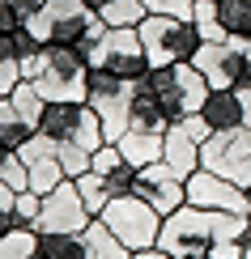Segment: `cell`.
<instances>
[{
    "instance_id": "74e56055",
    "label": "cell",
    "mask_w": 251,
    "mask_h": 259,
    "mask_svg": "<svg viewBox=\"0 0 251 259\" xmlns=\"http://www.w3.org/2000/svg\"><path fill=\"white\" fill-rule=\"evenodd\" d=\"M243 259H251V242H247V251H243Z\"/></svg>"
},
{
    "instance_id": "4fadbf2b",
    "label": "cell",
    "mask_w": 251,
    "mask_h": 259,
    "mask_svg": "<svg viewBox=\"0 0 251 259\" xmlns=\"http://www.w3.org/2000/svg\"><path fill=\"white\" fill-rule=\"evenodd\" d=\"M188 204L196 208H213V212H234V217H247V191L238 183L213 175V170H196L188 175Z\"/></svg>"
},
{
    "instance_id": "5bb4252c",
    "label": "cell",
    "mask_w": 251,
    "mask_h": 259,
    "mask_svg": "<svg viewBox=\"0 0 251 259\" xmlns=\"http://www.w3.org/2000/svg\"><path fill=\"white\" fill-rule=\"evenodd\" d=\"M209 123L200 119V115H188V119H179V123H170L166 127V149H162V161L166 166H174L183 179L196 175L200 170V145L209 140Z\"/></svg>"
},
{
    "instance_id": "2e32d148",
    "label": "cell",
    "mask_w": 251,
    "mask_h": 259,
    "mask_svg": "<svg viewBox=\"0 0 251 259\" xmlns=\"http://www.w3.org/2000/svg\"><path fill=\"white\" fill-rule=\"evenodd\" d=\"M200 119L209 123V132H234L247 123V106L238 90H209L200 106Z\"/></svg>"
},
{
    "instance_id": "9a60e30c",
    "label": "cell",
    "mask_w": 251,
    "mask_h": 259,
    "mask_svg": "<svg viewBox=\"0 0 251 259\" xmlns=\"http://www.w3.org/2000/svg\"><path fill=\"white\" fill-rule=\"evenodd\" d=\"M192 64H196V72L209 81V90H234L238 77H243L247 56L226 38V42H200V51H196Z\"/></svg>"
},
{
    "instance_id": "8fae6325",
    "label": "cell",
    "mask_w": 251,
    "mask_h": 259,
    "mask_svg": "<svg viewBox=\"0 0 251 259\" xmlns=\"http://www.w3.org/2000/svg\"><path fill=\"white\" fill-rule=\"evenodd\" d=\"M132 196L149 200L162 217H166V212L188 204V179H183L174 166H166V161H149V166L136 170V191Z\"/></svg>"
},
{
    "instance_id": "7402d4cb",
    "label": "cell",
    "mask_w": 251,
    "mask_h": 259,
    "mask_svg": "<svg viewBox=\"0 0 251 259\" xmlns=\"http://www.w3.org/2000/svg\"><path fill=\"white\" fill-rule=\"evenodd\" d=\"M43 259H85V234H39Z\"/></svg>"
},
{
    "instance_id": "e575fe53",
    "label": "cell",
    "mask_w": 251,
    "mask_h": 259,
    "mask_svg": "<svg viewBox=\"0 0 251 259\" xmlns=\"http://www.w3.org/2000/svg\"><path fill=\"white\" fill-rule=\"evenodd\" d=\"M17 225H13V208H0V238H5V234H13Z\"/></svg>"
},
{
    "instance_id": "30bf717a",
    "label": "cell",
    "mask_w": 251,
    "mask_h": 259,
    "mask_svg": "<svg viewBox=\"0 0 251 259\" xmlns=\"http://www.w3.org/2000/svg\"><path fill=\"white\" fill-rule=\"evenodd\" d=\"M90 208H85L77 179H64L56 191L43 196V212H39V230L34 234H81L90 225Z\"/></svg>"
},
{
    "instance_id": "44dd1931",
    "label": "cell",
    "mask_w": 251,
    "mask_h": 259,
    "mask_svg": "<svg viewBox=\"0 0 251 259\" xmlns=\"http://www.w3.org/2000/svg\"><path fill=\"white\" fill-rule=\"evenodd\" d=\"M85 5L102 17V26H140L145 17V0H85Z\"/></svg>"
},
{
    "instance_id": "d4e9b609",
    "label": "cell",
    "mask_w": 251,
    "mask_h": 259,
    "mask_svg": "<svg viewBox=\"0 0 251 259\" xmlns=\"http://www.w3.org/2000/svg\"><path fill=\"white\" fill-rule=\"evenodd\" d=\"M21 77V60H17V47H13V30L9 34H0V98H9V94L17 90Z\"/></svg>"
},
{
    "instance_id": "484cf974",
    "label": "cell",
    "mask_w": 251,
    "mask_h": 259,
    "mask_svg": "<svg viewBox=\"0 0 251 259\" xmlns=\"http://www.w3.org/2000/svg\"><path fill=\"white\" fill-rule=\"evenodd\" d=\"M77 191H81L85 208H90V217H102V208L111 204V187H106V179L98 175V170H85L77 179Z\"/></svg>"
},
{
    "instance_id": "277c9868",
    "label": "cell",
    "mask_w": 251,
    "mask_h": 259,
    "mask_svg": "<svg viewBox=\"0 0 251 259\" xmlns=\"http://www.w3.org/2000/svg\"><path fill=\"white\" fill-rule=\"evenodd\" d=\"M26 26L34 30V38L43 47H56V42H85V47H94V38L106 30L102 17L85 0H47Z\"/></svg>"
},
{
    "instance_id": "83f0119b",
    "label": "cell",
    "mask_w": 251,
    "mask_h": 259,
    "mask_svg": "<svg viewBox=\"0 0 251 259\" xmlns=\"http://www.w3.org/2000/svg\"><path fill=\"white\" fill-rule=\"evenodd\" d=\"M192 21H196V30L204 34V42H226V38H230L226 26H222V17H217V0H196Z\"/></svg>"
},
{
    "instance_id": "52a82bcc",
    "label": "cell",
    "mask_w": 251,
    "mask_h": 259,
    "mask_svg": "<svg viewBox=\"0 0 251 259\" xmlns=\"http://www.w3.org/2000/svg\"><path fill=\"white\" fill-rule=\"evenodd\" d=\"M90 64H98V68H106V72H115V77H124V81H145L149 77V56H145V47H140V34H136V26H106L102 34L94 38V47H90Z\"/></svg>"
},
{
    "instance_id": "f35d334b",
    "label": "cell",
    "mask_w": 251,
    "mask_h": 259,
    "mask_svg": "<svg viewBox=\"0 0 251 259\" xmlns=\"http://www.w3.org/2000/svg\"><path fill=\"white\" fill-rule=\"evenodd\" d=\"M247 225H251V221H247Z\"/></svg>"
},
{
    "instance_id": "f1b7e54d",
    "label": "cell",
    "mask_w": 251,
    "mask_h": 259,
    "mask_svg": "<svg viewBox=\"0 0 251 259\" xmlns=\"http://www.w3.org/2000/svg\"><path fill=\"white\" fill-rule=\"evenodd\" d=\"M0 259H43L39 255V234L34 230H13L0 238Z\"/></svg>"
},
{
    "instance_id": "4316f807",
    "label": "cell",
    "mask_w": 251,
    "mask_h": 259,
    "mask_svg": "<svg viewBox=\"0 0 251 259\" xmlns=\"http://www.w3.org/2000/svg\"><path fill=\"white\" fill-rule=\"evenodd\" d=\"M9 102H13V106H17V115L39 132V115H43V106H47V102H43V94L34 90V81H17V90L9 94Z\"/></svg>"
},
{
    "instance_id": "ffe728a7",
    "label": "cell",
    "mask_w": 251,
    "mask_h": 259,
    "mask_svg": "<svg viewBox=\"0 0 251 259\" xmlns=\"http://www.w3.org/2000/svg\"><path fill=\"white\" fill-rule=\"evenodd\" d=\"M81 234H85V259H132V251H128V246L106 230L102 217H94Z\"/></svg>"
},
{
    "instance_id": "1f68e13d",
    "label": "cell",
    "mask_w": 251,
    "mask_h": 259,
    "mask_svg": "<svg viewBox=\"0 0 251 259\" xmlns=\"http://www.w3.org/2000/svg\"><path fill=\"white\" fill-rule=\"evenodd\" d=\"M196 0H145V13H162V17H192Z\"/></svg>"
},
{
    "instance_id": "603a6c76",
    "label": "cell",
    "mask_w": 251,
    "mask_h": 259,
    "mask_svg": "<svg viewBox=\"0 0 251 259\" xmlns=\"http://www.w3.org/2000/svg\"><path fill=\"white\" fill-rule=\"evenodd\" d=\"M30 136H34V127H30V123L17 115V106L9 102V98H0V145H9V149H21Z\"/></svg>"
},
{
    "instance_id": "f546056e",
    "label": "cell",
    "mask_w": 251,
    "mask_h": 259,
    "mask_svg": "<svg viewBox=\"0 0 251 259\" xmlns=\"http://www.w3.org/2000/svg\"><path fill=\"white\" fill-rule=\"evenodd\" d=\"M39 212H43V196L39 191H17V200H13V225L17 230H39Z\"/></svg>"
},
{
    "instance_id": "ba28073f",
    "label": "cell",
    "mask_w": 251,
    "mask_h": 259,
    "mask_svg": "<svg viewBox=\"0 0 251 259\" xmlns=\"http://www.w3.org/2000/svg\"><path fill=\"white\" fill-rule=\"evenodd\" d=\"M106 230L115 234L128 251H145V246H158V230H162V212L149 200L140 196H115L102 208Z\"/></svg>"
},
{
    "instance_id": "8992f818",
    "label": "cell",
    "mask_w": 251,
    "mask_h": 259,
    "mask_svg": "<svg viewBox=\"0 0 251 259\" xmlns=\"http://www.w3.org/2000/svg\"><path fill=\"white\" fill-rule=\"evenodd\" d=\"M132 81L115 77V72L90 64L85 72V102L94 106V115L102 119V132H106V145H115L119 136L128 132V115H132Z\"/></svg>"
},
{
    "instance_id": "3957f363",
    "label": "cell",
    "mask_w": 251,
    "mask_h": 259,
    "mask_svg": "<svg viewBox=\"0 0 251 259\" xmlns=\"http://www.w3.org/2000/svg\"><path fill=\"white\" fill-rule=\"evenodd\" d=\"M140 47L154 68H166V64H192L196 51H200L204 34L196 30L192 17H162V13H145L136 26Z\"/></svg>"
},
{
    "instance_id": "d6a6232c",
    "label": "cell",
    "mask_w": 251,
    "mask_h": 259,
    "mask_svg": "<svg viewBox=\"0 0 251 259\" xmlns=\"http://www.w3.org/2000/svg\"><path fill=\"white\" fill-rule=\"evenodd\" d=\"M17 26H21L17 9L9 5V0H0V34H9V30H17Z\"/></svg>"
},
{
    "instance_id": "836d02e7",
    "label": "cell",
    "mask_w": 251,
    "mask_h": 259,
    "mask_svg": "<svg viewBox=\"0 0 251 259\" xmlns=\"http://www.w3.org/2000/svg\"><path fill=\"white\" fill-rule=\"evenodd\" d=\"M9 5L17 9V17H21V21H30V17H34L39 9H43V5H47V0H9Z\"/></svg>"
},
{
    "instance_id": "5b68a950",
    "label": "cell",
    "mask_w": 251,
    "mask_h": 259,
    "mask_svg": "<svg viewBox=\"0 0 251 259\" xmlns=\"http://www.w3.org/2000/svg\"><path fill=\"white\" fill-rule=\"evenodd\" d=\"M145 90L158 98L162 115H166L170 123H179V119H188V115H200L209 81L196 72V64H166V68H149Z\"/></svg>"
},
{
    "instance_id": "7a4b0ae2",
    "label": "cell",
    "mask_w": 251,
    "mask_h": 259,
    "mask_svg": "<svg viewBox=\"0 0 251 259\" xmlns=\"http://www.w3.org/2000/svg\"><path fill=\"white\" fill-rule=\"evenodd\" d=\"M85 72H90L85 42H56L21 60V77L34 81L43 102H85Z\"/></svg>"
},
{
    "instance_id": "9c48e42d",
    "label": "cell",
    "mask_w": 251,
    "mask_h": 259,
    "mask_svg": "<svg viewBox=\"0 0 251 259\" xmlns=\"http://www.w3.org/2000/svg\"><path fill=\"white\" fill-rule=\"evenodd\" d=\"M200 166L238 187H251V123L234 127V132H213L200 145Z\"/></svg>"
},
{
    "instance_id": "d6986e66",
    "label": "cell",
    "mask_w": 251,
    "mask_h": 259,
    "mask_svg": "<svg viewBox=\"0 0 251 259\" xmlns=\"http://www.w3.org/2000/svg\"><path fill=\"white\" fill-rule=\"evenodd\" d=\"M128 127H140V132H166V127H170V119L162 115L158 98L145 90V81H136V90H132V115H128Z\"/></svg>"
},
{
    "instance_id": "6da1fadb",
    "label": "cell",
    "mask_w": 251,
    "mask_h": 259,
    "mask_svg": "<svg viewBox=\"0 0 251 259\" xmlns=\"http://www.w3.org/2000/svg\"><path fill=\"white\" fill-rule=\"evenodd\" d=\"M247 242H251L247 217L196 208V204L166 212L158 230V246L170 259H243Z\"/></svg>"
},
{
    "instance_id": "4dcf8cb0",
    "label": "cell",
    "mask_w": 251,
    "mask_h": 259,
    "mask_svg": "<svg viewBox=\"0 0 251 259\" xmlns=\"http://www.w3.org/2000/svg\"><path fill=\"white\" fill-rule=\"evenodd\" d=\"M60 161H64V175L68 179H81L85 170H94V153L77 149V145H60Z\"/></svg>"
},
{
    "instance_id": "ac0fdd59",
    "label": "cell",
    "mask_w": 251,
    "mask_h": 259,
    "mask_svg": "<svg viewBox=\"0 0 251 259\" xmlns=\"http://www.w3.org/2000/svg\"><path fill=\"white\" fill-rule=\"evenodd\" d=\"M119 153H124L132 166H149V161H162V149H166V132H140V127H128L124 136L115 140Z\"/></svg>"
},
{
    "instance_id": "8d00e7d4",
    "label": "cell",
    "mask_w": 251,
    "mask_h": 259,
    "mask_svg": "<svg viewBox=\"0 0 251 259\" xmlns=\"http://www.w3.org/2000/svg\"><path fill=\"white\" fill-rule=\"evenodd\" d=\"M247 191V221H251V187H243Z\"/></svg>"
},
{
    "instance_id": "cb8c5ba5",
    "label": "cell",
    "mask_w": 251,
    "mask_h": 259,
    "mask_svg": "<svg viewBox=\"0 0 251 259\" xmlns=\"http://www.w3.org/2000/svg\"><path fill=\"white\" fill-rule=\"evenodd\" d=\"M217 17L230 38H251V0H217Z\"/></svg>"
},
{
    "instance_id": "e0dca14e",
    "label": "cell",
    "mask_w": 251,
    "mask_h": 259,
    "mask_svg": "<svg viewBox=\"0 0 251 259\" xmlns=\"http://www.w3.org/2000/svg\"><path fill=\"white\" fill-rule=\"evenodd\" d=\"M85 111H90L85 102H47L39 115V132L47 140H56V145H73L85 123Z\"/></svg>"
},
{
    "instance_id": "d590c367",
    "label": "cell",
    "mask_w": 251,
    "mask_h": 259,
    "mask_svg": "<svg viewBox=\"0 0 251 259\" xmlns=\"http://www.w3.org/2000/svg\"><path fill=\"white\" fill-rule=\"evenodd\" d=\"M234 90H251V56H247V64H243V77H238Z\"/></svg>"
},
{
    "instance_id": "7c38bea8",
    "label": "cell",
    "mask_w": 251,
    "mask_h": 259,
    "mask_svg": "<svg viewBox=\"0 0 251 259\" xmlns=\"http://www.w3.org/2000/svg\"><path fill=\"white\" fill-rule=\"evenodd\" d=\"M17 157L26 161V187L39 191V196H47V191H56L64 179V161H60V145L56 140H47L43 132H34L26 140V145L17 149Z\"/></svg>"
}]
</instances>
